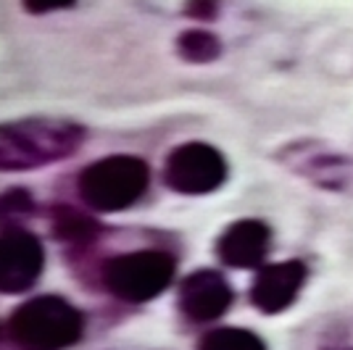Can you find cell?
<instances>
[{
  "instance_id": "obj_13",
  "label": "cell",
  "mask_w": 353,
  "mask_h": 350,
  "mask_svg": "<svg viewBox=\"0 0 353 350\" xmlns=\"http://www.w3.org/2000/svg\"><path fill=\"white\" fill-rule=\"evenodd\" d=\"M37 214V200L27 187H11L0 192V232L21 229Z\"/></svg>"
},
{
  "instance_id": "obj_10",
  "label": "cell",
  "mask_w": 353,
  "mask_h": 350,
  "mask_svg": "<svg viewBox=\"0 0 353 350\" xmlns=\"http://www.w3.org/2000/svg\"><path fill=\"white\" fill-rule=\"evenodd\" d=\"M272 248V229L261 219H237L216 237V258L230 269H261Z\"/></svg>"
},
{
  "instance_id": "obj_16",
  "label": "cell",
  "mask_w": 353,
  "mask_h": 350,
  "mask_svg": "<svg viewBox=\"0 0 353 350\" xmlns=\"http://www.w3.org/2000/svg\"><path fill=\"white\" fill-rule=\"evenodd\" d=\"M79 0H19L21 11L27 16H50L61 11H72L77 8Z\"/></svg>"
},
{
  "instance_id": "obj_2",
  "label": "cell",
  "mask_w": 353,
  "mask_h": 350,
  "mask_svg": "<svg viewBox=\"0 0 353 350\" xmlns=\"http://www.w3.org/2000/svg\"><path fill=\"white\" fill-rule=\"evenodd\" d=\"M150 166L132 153H114L88 163L77 174V195L95 214H119L145 198Z\"/></svg>"
},
{
  "instance_id": "obj_12",
  "label": "cell",
  "mask_w": 353,
  "mask_h": 350,
  "mask_svg": "<svg viewBox=\"0 0 353 350\" xmlns=\"http://www.w3.org/2000/svg\"><path fill=\"white\" fill-rule=\"evenodd\" d=\"M176 56L192 63V66H206L214 61L221 59L224 53V43L216 32L206 30V27H190V30H182L174 40Z\"/></svg>"
},
{
  "instance_id": "obj_5",
  "label": "cell",
  "mask_w": 353,
  "mask_h": 350,
  "mask_svg": "<svg viewBox=\"0 0 353 350\" xmlns=\"http://www.w3.org/2000/svg\"><path fill=\"white\" fill-rule=\"evenodd\" d=\"M230 176V163L219 147L203 140H190L172 147L163 158L161 179L176 195L201 198L224 187Z\"/></svg>"
},
{
  "instance_id": "obj_11",
  "label": "cell",
  "mask_w": 353,
  "mask_h": 350,
  "mask_svg": "<svg viewBox=\"0 0 353 350\" xmlns=\"http://www.w3.org/2000/svg\"><path fill=\"white\" fill-rule=\"evenodd\" d=\"M50 229L53 237L63 243V245H72V248H88L95 245L98 237L103 234V224L95 219L92 214L82 211V208H74L69 203H56L50 205Z\"/></svg>"
},
{
  "instance_id": "obj_15",
  "label": "cell",
  "mask_w": 353,
  "mask_h": 350,
  "mask_svg": "<svg viewBox=\"0 0 353 350\" xmlns=\"http://www.w3.org/2000/svg\"><path fill=\"white\" fill-rule=\"evenodd\" d=\"M221 14V0H185L182 3V16H188L198 24L216 21Z\"/></svg>"
},
{
  "instance_id": "obj_3",
  "label": "cell",
  "mask_w": 353,
  "mask_h": 350,
  "mask_svg": "<svg viewBox=\"0 0 353 350\" xmlns=\"http://www.w3.org/2000/svg\"><path fill=\"white\" fill-rule=\"evenodd\" d=\"M85 335L82 311L59 295H37L16 308L8 319V337L24 350H63Z\"/></svg>"
},
{
  "instance_id": "obj_9",
  "label": "cell",
  "mask_w": 353,
  "mask_h": 350,
  "mask_svg": "<svg viewBox=\"0 0 353 350\" xmlns=\"http://www.w3.org/2000/svg\"><path fill=\"white\" fill-rule=\"evenodd\" d=\"M235 300L230 279L216 269H198L179 282L176 303L179 311L195 324L221 319Z\"/></svg>"
},
{
  "instance_id": "obj_14",
  "label": "cell",
  "mask_w": 353,
  "mask_h": 350,
  "mask_svg": "<svg viewBox=\"0 0 353 350\" xmlns=\"http://www.w3.org/2000/svg\"><path fill=\"white\" fill-rule=\"evenodd\" d=\"M195 350H266V342L243 327H216L198 340Z\"/></svg>"
},
{
  "instance_id": "obj_1",
  "label": "cell",
  "mask_w": 353,
  "mask_h": 350,
  "mask_svg": "<svg viewBox=\"0 0 353 350\" xmlns=\"http://www.w3.org/2000/svg\"><path fill=\"white\" fill-rule=\"evenodd\" d=\"M88 130L61 116H24L0 121V174L37 172L72 158L85 145Z\"/></svg>"
},
{
  "instance_id": "obj_7",
  "label": "cell",
  "mask_w": 353,
  "mask_h": 350,
  "mask_svg": "<svg viewBox=\"0 0 353 350\" xmlns=\"http://www.w3.org/2000/svg\"><path fill=\"white\" fill-rule=\"evenodd\" d=\"M45 245L37 234L21 227L0 232V295H21L40 279Z\"/></svg>"
},
{
  "instance_id": "obj_6",
  "label": "cell",
  "mask_w": 353,
  "mask_h": 350,
  "mask_svg": "<svg viewBox=\"0 0 353 350\" xmlns=\"http://www.w3.org/2000/svg\"><path fill=\"white\" fill-rule=\"evenodd\" d=\"M288 172L324 192H353V158L319 140H295L277 153Z\"/></svg>"
},
{
  "instance_id": "obj_4",
  "label": "cell",
  "mask_w": 353,
  "mask_h": 350,
  "mask_svg": "<svg viewBox=\"0 0 353 350\" xmlns=\"http://www.w3.org/2000/svg\"><path fill=\"white\" fill-rule=\"evenodd\" d=\"M176 274V258L161 248L119 253L101 269V282L124 303H148L159 298Z\"/></svg>"
},
{
  "instance_id": "obj_8",
  "label": "cell",
  "mask_w": 353,
  "mask_h": 350,
  "mask_svg": "<svg viewBox=\"0 0 353 350\" xmlns=\"http://www.w3.org/2000/svg\"><path fill=\"white\" fill-rule=\"evenodd\" d=\"M306 277H309V269L298 258L264 263L261 269H256V277L250 282V303L266 316L282 313L298 300Z\"/></svg>"
}]
</instances>
